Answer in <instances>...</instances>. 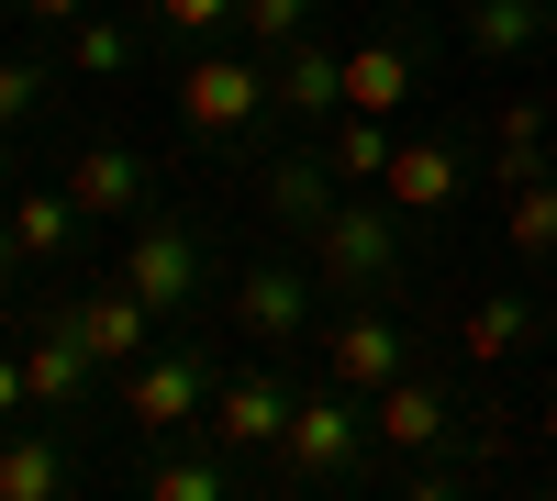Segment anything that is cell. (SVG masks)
Here are the masks:
<instances>
[{"label": "cell", "mask_w": 557, "mask_h": 501, "mask_svg": "<svg viewBox=\"0 0 557 501\" xmlns=\"http://www.w3.org/2000/svg\"><path fill=\"white\" fill-rule=\"evenodd\" d=\"M401 223L412 212H391V190H357V201H335L312 223V279L323 290H346V301H391L401 290Z\"/></svg>", "instance_id": "obj_1"}, {"label": "cell", "mask_w": 557, "mask_h": 501, "mask_svg": "<svg viewBox=\"0 0 557 501\" xmlns=\"http://www.w3.org/2000/svg\"><path fill=\"white\" fill-rule=\"evenodd\" d=\"M368 401L346 390V379H312L301 401H290V435H278V479L290 490H335V479H368Z\"/></svg>", "instance_id": "obj_2"}, {"label": "cell", "mask_w": 557, "mask_h": 501, "mask_svg": "<svg viewBox=\"0 0 557 501\" xmlns=\"http://www.w3.org/2000/svg\"><path fill=\"white\" fill-rule=\"evenodd\" d=\"M268 57L257 45H201L190 67H178V123L201 134V146H246V134L268 123Z\"/></svg>", "instance_id": "obj_3"}, {"label": "cell", "mask_w": 557, "mask_h": 501, "mask_svg": "<svg viewBox=\"0 0 557 501\" xmlns=\"http://www.w3.org/2000/svg\"><path fill=\"white\" fill-rule=\"evenodd\" d=\"M201 413H212V356L201 346H157V356H134L123 368V424L134 435H201Z\"/></svg>", "instance_id": "obj_4"}, {"label": "cell", "mask_w": 557, "mask_h": 501, "mask_svg": "<svg viewBox=\"0 0 557 501\" xmlns=\"http://www.w3.org/2000/svg\"><path fill=\"white\" fill-rule=\"evenodd\" d=\"M290 379L278 368H235V379H212V413H201V435L223 446V458H278V435H290Z\"/></svg>", "instance_id": "obj_5"}, {"label": "cell", "mask_w": 557, "mask_h": 501, "mask_svg": "<svg viewBox=\"0 0 557 501\" xmlns=\"http://www.w3.org/2000/svg\"><path fill=\"white\" fill-rule=\"evenodd\" d=\"M312 256H257L246 279H235V335H257V346H312L323 324H312Z\"/></svg>", "instance_id": "obj_6"}, {"label": "cell", "mask_w": 557, "mask_h": 501, "mask_svg": "<svg viewBox=\"0 0 557 501\" xmlns=\"http://www.w3.org/2000/svg\"><path fill=\"white\" fill-rule=\"evenodd\" d=\"M201 279H212V256H201L190 223H146V212H134L123 290H134V301H157V312H201Z\"/></svg>", "instance_id": "obj_7"}, {"label": "cell", "mask_w": 557, "mask_h": 501, "mask_svg": "<svg viewBox=\"0 0 557 501\" xmlns=\"http://www.w3.org/2000/svg\"><path fill=\"white\" fill-rule=\"evenodd\" d=\"M312 356H323V379H346L357 401H368V390H391V379L412 368V346H401V324H391L380 301H346L335 324L312 335Z\"/></svg>", "instance_id": "obj_8"}, {"label": "cell", "mask_w": 557, "mask_h": 501, "mask_svg": "<svg viewBox=\"0 0 557 501\" xmlns=\"http://www.w3.org/2000/svg\"><path fill=\"white\" fill-rule=\"evenodd\" d=\"M457 424H469V413H457L435 379H412V368H401L391 390H368V435H380L391 458H446V446H457Z\"/></svg>", "instance_id": "obj_9"}, {"label": "cell", "mask_w": 557, "mask_h": 501, "mask_svg": "<svg viewBox=\"0 0 557 501\" xmlns=\"http://www.w3.org/2000/svg\"><path fill=\"white\" fill-rule=\"evenodd\" d=\"M57 324H67V335H78V346H89V356H101V368L123 379L134 356H157V324H168V312H157V301H134V290L112 279V290H89V301H67Z\"/></svg>", "instance_id": "obj_10"}, {"label": "cell", "mask_w": 557, "mask_h": 501, "mask_svg": "<svg viewBox=\"0 0 557 501\" xmlns=\"http://www.w3.org/2000/svg\"><path fill=\"white\" fill-rule=\"evenodd\" d=\"M268 101L290 112L301 134H312V123H335V112H346V57H335L323 34H290V45L268 57Z\"/></svg>", "instance_id": "obj_11"}, {"label": "cell", "mask_w": 557, "mask_h": 501, "mask_svg": "<svg viewBox=\"0 0 557 501\" xmlns=\"http://www.w3.org/2000/svg\"><path fill=\"white\" fill-rule=\"evenodd\" d=\"M67 190H78V212H89V223H134L157 178H146V156H134L123 134H89V146L67 156Z\"/></svg>", "instance_id": "obj_12"}, {"label": "cell", "mask_w": 557, "mask_h": 501, "mask_svg": "<svg viewBox=\"0 0 557 501\" xmlns=\"http://www.w3.org/2000/svg\"><path fill=\"white\" fill-rule=\"evenodd\" d=\"M23 390L45 401V413H78V401L101 390V356H89V346L57 324V312H45V324L23 335Z\"/></svg>", "instance_id": "obj_13"}, {"label": "cell", "mask_w": 557, "mask_h": 501, "mask_svg": "<svg viewBox=\"0 0 557 501\" xmlns=\"http://www.w3.org/2000/svg\"><path fill=\"white\" fill-rule=\"evenodd\" d=\"M335 201H346V178H335V156H323L312 134H301L290 156H268V212H278V235H290V246H301Z\"/></svg>", "instance_id": "obj_14"}, {"label": "cell", "mask_w": 557, "mask_h": 501, "mask_svg": "<svg viewBox=\"0 0 557 501\" xmlns=\"http://www.w3.org/2000/svg\"><path fill=\"white\" fill-rule=\"evenodd\" d=\"M380 190H391V212H412V223H424V212H457V190H469V146L424 134V146H401V156H391Z\"/></svg>", "instance_id": "obj_15"}, {"label": "cell", "mask_w": 557, "mask_h": 501, "mask_svg": "<svg viewBox=\"0 0 557 501\" xmlns=\"http://www.w3.org/2000/svg\"><path fill=\"white\" fill-rule=\"evenodd\" d=\"M312 146L335 156V178H346V190H380V178H391V156H401V134H391L380 112H335V123H312Z\"/></svg>", "instance_id": "obj_16"}, {"label": "cell", "mask_w": 557, "mask_h": 501, "mask_svg": "<svg viewBox=\"0 0 557 501\" xmlns=\"http://www.w3.org/2000/svg\"><path fill=\"white\" fill-rule=\"evenodd\" d=\"M524 346H535V301L524 290H491V301L457 312V356H469V368H502V356H524Z\"/></svg>", "instance_id": "obj_17"}, {"label": "cell", "mask_w": 557, "mask_h": 501, "mask_svg": "<svg viewBox=\"0 0 557 501\" xmlns=\"http://www.w3.org/2000/svg\"><path fill=\"white\" fill-rule=\"evenodd\" d=\"M412 78H424V57H412V45H357V57H346V112H380V123H401Z\"/></svg>", "instance_id": "obj_18"}, {"label": "cell", "mask_w": 557, "mask_h": 501, "mask_svg": "<svg viewBox=\"0 0 557 501\" xmlns=\"http://www.w3.org/2000/svg\"><path fill=\"white\" fill-rule=\"evenodd\" d=\"M502 246H513L524 267H557V178H513V212H502Z\"/></svg>", "instance_id": "obj_19"}, {"label": "cell", "mask_w": 557, "mask_h": 501, "mask_svg": "<svg viewBox=\"0 0 557 501\" xmlns=\"http://www.w3.org/2000/svg\"><path fill=\"white\" fill-rule=\"evenodd\" d=\"M78 223H89L78 190H23V201H12V235H23V256H45V267L78 246Z\"/></svg>", "instance_id": "obj_20"}, {"label": "cell", "mask_w": 557, "mask_h": 501, "mask_svg": "<svg viewBox=\"0 0 557 501\" xmlns=\"http://www.w3.org/2000/svg\"><path fill=\"white\" fill-rule=\"evenodd\" d=\"M67 490V458L45 435H0V501H57Z\"/></svg>", "instance_id": "obj_21"}, {"label": "cell", "mask_w": 557, "mask_h": 501, "mask_svg": "<svg viewBox=\"0 0 557 501\" xmlns=\"http://www.w3.org/2000/svg\"><path fill=\"white\" fill-rule=\"evenodd\" d=\"M535 23H546V0H469V45L480 57H524Z\"/></svg>", "instance_id": "obj_22"}, {"label": "cell", "mask_w": 557, "mask_h": 501, "mask_svg": "<svg viewBox=\"0 0 557 501\" xmlns=\"http://www.w3.org/2000/svg\"><path fill=\"white\" fill-rule=\"evenodd\" d=\"M146 490L157 501H223V490H235V458H223V446H212V458H157Z\"/></svg>", "instance_id": "obj_23"}, {"label": "cell", "mask_w": 557, "mask_h": 501, "mask_svg": "<svg viewBox=\"0 0 557 501\" xmlns=\"http://www.w3.org/2000/svg\"><path fill=\"white\" fill-rule=\"evenodd\" d=\"M67 67H89V78H112V67H134V34L101 12V0H89V12L67 23Z\"/></svg>", "instance_id": "obj_24"}, {"label": "cell", "mask_w": 557, "mask_h": 501, "mask_svg": "<svg viewBox=\"0 0 557 501\" xmlns=\"http://www.w3.org/2000/svg\"><path fill=\"white\" fill-rule=\"evenodd\" d=\"M546 101H502V156H491V178H502V190H513V178H535L546 156Z\"/></svg>", "instance_id": "obj_25"}, {"label": "cell", "mask_w": 557, "mask_h": 501, "mask_svg": "<svg viewBox=\"0 0 557 501\" xmlns=\"http://www.w3.org/2000/svg\"><path fill=\"white\" fill-rule=\"evenodd\" d=\"M312 12H323V0H235V34L257 45V57H278L290 34H312Z\"/></svg>", "instance_id": "obj_26"}, {"label": "cell", "mask_w": 557, "mask_h": 501, "mask_svg": "<svg viewBox=\"0 0 557 501\" xmlns=\"http://www.w3.org/2000/svg\"><path fill=\"white\" fill-rule=\"evenodd\" d=\"M157 23L201 45V34H235V0H157Z\"/></svg>", "instance_id": "obj_27"}, {"label": "cell", "mask_w": 557, "mask_h": 501, "mask_svg": "<svg viewBox=\"0 0 557 501\" xmlns=\"http://www.w3.org/2000/svg\"><path fill=\"white\" fill-rule=\"evenodd\" d=\"M45 101V67H23V57H0V134H12L23 112Z\"/></svg>", "instance_id": "obj_28"}, {"label": "cell", "mask_w": 557, "mask_h": 501, "mask_svg": "<svg viewBox=\"0 0 557 501\" xmlns=\"http://www.w3.org/2000/svg\"><path fill=\"white\" fill-rule=\"evenodd\" d=\"M12 12H23V23H45V34H67V23L89 12V0H12Z\"/></svg>", "instance_id": "obj_29"}, {"label": "cell", "mask_w": 557, "mask_h": 501, "mask_svg": "<svg viewBox=\"0 0 557 501\" xmlns=\"http://www.w3.org/2000/svg\"><path fill=\"white\" fill-rule=\"evenodd\" d=\"M23 401H34V390H23V346H12V356H0V424H12Z\"/></svg>", "instance_id": "obj_30"}, {"label": "cell", "mask_w": 557, "mask_h": 501, "mask_svg": "<svg viewBox=\"0 0 557 501\" xmlns=\"http://www.w3.org/2000/svg\"><path fill=\"white\" fill-rule=\"evenodd\" d=\"M12 267H23V235H12V212H0V279H12Z\"/></svg>", "instance_id": "obj_31"}, {"label": "cell", "mask_w": 557, "mask_h": 501, "mask_svg": "<svg viewBox=\"0 0 557 501\" xmlns=\"http://www.w3.org/2000/svg\"><path fill=\"white\" fill-rule=\"evenodd\" d=\"M535 435H546V446H557V390H546V413H535Z\"/></svg>", "instance_id": "obj_32"}, {"label": "cell", "mask_w": 557, "mask_h": 501, "mask_svg": "<svg viewBox=\"0 0 557 501\" xmlns=\"http://www.w3.org/2000/svg\"><path fill=\"white\" fill-rule=\"evenodd\" d=\"M0 190H12V134H0Z\"/></svg>", "instance_id": "obj_33"}]
</instances>
